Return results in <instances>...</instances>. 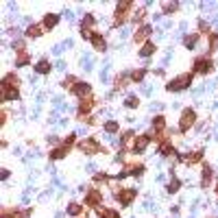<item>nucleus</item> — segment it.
Here are the masks:
<instances>
[{"label":"nucleus","mask_w":218,"mask_h":218,"mask_svg":"<svg viewBox=\"0 0 218 218\" xmlns=\"http://www.w3.org/2000/svg\"><path fill=\"white\" fill-rule=\"evenodd\" d=\"M57 24V15H46V26H55Z\"/></svg>","instance_id":"0eeeda50"},{"label":"nucleus","mask_w":218,"mask_h":218,"mask_svg":"<svg viewBox=\"0 0 218 218\" xmlns=\"http://www.w3.org/2000/svg\"><path fill=\"white\" fill-rule=\"evenodd\" d=\"M92 61H94L92 57H83V61H81V63H83V68H85V70H89V68H92Z\"/></svg>","instance_id":"1a4fd4ad"},{"label":"nucleus","mask_w":218,"mask_h":218,"mask_svg":"<svg viewBox=\"0 0 218 218\" xmlns=\"http://www.w3.org/2000/svg\"><path fill=\"white\" fill-rule=\"evenodd\" d=\"M87 92H89V85H87V83H81V85L77 87V94H81V96L87 94Z\"/></svg>","instance_id":"39448f33"},{"label":"nucleus","mask_w":218,"mask_h":218,"mask_svg":"<svg viewBox=\"0 0 218 218\" xmlns=\"http://www.w3.org/2000/svg\"><path fill=\"white\" fill-rule=\"evenodd\" d=\"M4 98H7V100H13V98H18V92H13V89H9V92L4 94Z\"/></svg>","instance_id":"9d476101"},{"label":"nucleus","mask_w":218,"mask_h":218,"mask_svg":"<svg viewBox=\"0 0 218 218\" xmlns=\"http://www.w3.org/2000/svg\"><path fill=\"white\" fill-rule=\"evenodd\" d=\"M81 148H83V151H96V144L89 140V142H83V144H81Z\"/></svg>","instance_id":"20e7f679"},{"label":"nucleus","mask_w":218,"mask_h":218,"mask_svg":"<svg viewBox=\"0 0 218 218\" xmlns=\"http://www.w3.org/2000/svg\"><path fill=\"white\" fill-rule=\"evenodd\" d=\"M203 174H205V177H210V174H212V168H210V166H205V168H203Z\"/></svg>","instance_id":"f3484780"},{"label":"nucleus","mask_w":218,"mask_h":218,"mask_svg":"<svg viewBox=\"0 0 218 218\" xmlns=\"http://www.w3.org/2000/svg\"><path fill=\"white\" fill-rule=\"evenodd\" d=\"M127 105H129V107H135V105H137V98H133V96H131L129 100H127Z\"/></svg>","instance_id":"2eb2a0df"},{"label":"nucleus","mask_w":218,"mask_h":218,"mask_svg":"<svg viewBox=\"0 0 218 218\" xmlns=\"http://www.w3.org/2000/svg\"><path fill=\"white\" fill-rule=\"evenodd\" d=\"M194 118H196V116H194V111H192V109H188V111L183 114V122H181V129H188V127L194 122Z\"/></svg>","instance_id":"f257e3e1"},{"label":"nucleus","mask_w":218,"mask_h":218,"mask_svg":"<svg viewBox=\"0 0 218 218\" xmlns=\"http://www.w3.org/2000/svg\"><path fill=\"white\" fill-rule=\"evenodd\" d=\"M29 35H31V37H37V35H40L37 26H31V29H29Z\"/></svg>","instance_id":"f8f14e48"},{"label":"nucleus","mask_w":218,"mask_h":218,"mask_svg":"<svg viewBox=\"0 0 218 218\" xmlns=\"http://www.w3.org/2000/svg\"><path fill=\"white\" fill-rule=\"evenodd\" d=\"M37 72H40V74L48 72V63H46V61H40V63H37Z\"/></svg>","instance_id":"423d86ee"},{"label":"nucleus","mask_w":218,"mask_h":218,"mask_svg":"<svg viewBox=\"0 0 218 218\" xmlns=\"http://www.w3.org/2000/svg\"><path fill=\"white\" fill-rule=\"evenodd\" d=\"M116 129H118L116 122H109V125H107V131H116Z\"/></svg>","instance_id":"dca6fc26"},{"label":"nucleus","mask_w":218,"mask_h":218,"mask_svg":"<svg viewBox=\"0 0 218 218\" xmlns=\"http://www.w3.org/2000/svg\"><path fill=\"white\" fill-rule=\"evenodd\" d=\"M68 212H70V214H79L81 207H79V205H72V207H68Z\"/></svg>","instance_id":"ddd939ff"},{"label":"nucleus","mask_w":218,"mask_h":218,"mask_svg":"<svg viewBox=\"0 0 218 218\" xmlns=\"http://www.w3.org/2000/svg\"><path fill=\"white\" fill-rule=\"evenodd\" d=\"M63 13H66V18H68V20H74V13H72V11H63Z\"/></svg>","instance_id":"a211bd4d"},{"label":"nucleus","mask_w":218,"mask_h":218,"mask_svg":"<svg viewBox=\"0 0 218 218\" xmlns=\"http://www.w3.org/2000/svg\"><path fill=\"white\" fill-rule=\"evenodd\" d=\"M153 52V44H146L144 48H142V55H151Z\"/></svg>","instance_id":"9b49d317"},{"label":"nucleus","mask_w":218,"mask_h":218,"mask_svg":"<svg viewBox=\"0 0 218 218\" xmlns=\"http://www.w3.org/2000/svg\"><path fill=\"white\" fill-rule=\"evenodd\" d=\"M168 190H170V192H177V190H179V181H173V183H170V188H168Z\"/></svg>","instance_id":"4468645a"},{"label":"nucleus","mask_w":218,"mask_h":218,"mask_svg":"<svg viewBox=\"0 0 218 218\" xmlns=\"http://www.w3.org/2000/svg\"><path fill=\"white\" fill-rule=\"evenodd\" d=\"M92 40H94V46H96L98 50H105V42H103V37H98V35H94Z\"/></svg>","instance_id":"f03ea898"},{"label":"nucleus","mask_w":218,"mask_h":218,"mask_svg":"<svg viewBox=\"0 0 218 218\" xmlns=\"http://www.w3.org/2000/svg\"><path fill=\"white\" fill-rule=\"evenodd\" d=\"M133 196H135V192H133V190H129V192H125V194H120V201H122V203H129V201L133 199Z\"/></svg>","instance_id":"7ed1b4c3"},{"label":"nucleus","mask_w":218,"mask_h":218,"mask_svg":"<svg viewBox=\"0 0 218 218\" xmlns=\"http://www.w3.org/2000/svg\"><path fill=\"white\" fill-rule=\"evenodd\" d=\"M146 144H148V140H146V137H140V140H137V144H135V148H137V151H142Z\"/></svg>","instance_id":"6e6552de"}]
</instances>
